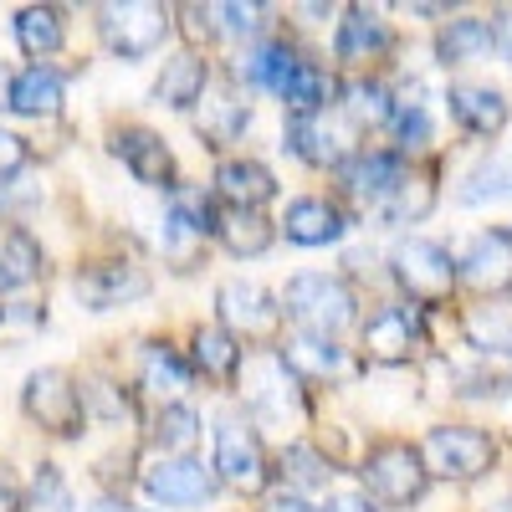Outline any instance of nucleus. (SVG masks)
Here are the masks:
<instances>
[{
  "mask_svg": "<svg viewBox=\"0 0 512 512\" xmlns=\"http://www.w3.org/2000/svg\"><path fill=\"white\" fill-rule=\"evenodd\" d=\"M262 512H318L303 492H272L267 502H262Z\"/></svg>",
  "mask_w": 512,
  "mask_h": 512,
  "instance_id": "44",
  "label": "nucleus"
},
{
  "mask_svg": "<svg viewBox=\"0 0 512 512\" xmlns=\"http://www.w3.org/2000/svg\"><path fill=\"white\" fill-rule=\"evenodd\" d=\"M492 47H497V21H482V16H461V21H451V26L436 36V57H441L446 67L477 62V57H487Z\"/></svg>",
  "mask_w": 512,
  "mask_h": 512,
  "instance_id": "24",
  "label": "nucleus"
},
{
  "mask_svg": "<svg viewBox=\"0 0 512 512\" xmlns=\"http://www.w3.org/2000/svg\"><path fill=\"white\" fill-rule=\"evenodd\" d=\"M139 379H144V390H149V395H180L185 384H190V364H185L175 349L149 344V349H144V369H139Z\"/></svg>",
  "mask_w": 512,
  "mask_h": 512,
  "instance_id": "33",
  "label": "nucleus"
},
{
  "mask_svg": "<svg viewBox=\"0 0 512 512\" xmlns=\"http://www.w3.org/2000/svg\"><path fill=\"white\" fill-rule=\"evenodd\" d=\"M82 405H93V410L108 415V420H128V415H134L128 395L118 390V384H108V379H88V384H82Z\"/></svg>",
  "mask_w": 512,
  "mask_h": 512,
  "instance_id": "39",
  "label": "nucleus"
},
{
  "mask_svg": "<svg viewBox=\"0 0 512 512\" xmlns=\"http://www.w3.org/2000/svg\"><path fill=\"white\" fill-rule=\"evenodd\" d=\"M6 108L21 113V118H52L62 108V72L52 67H21L11 82H6Z\"/></svg>",
  "mask_w": 512,
  "mask_h": 512,
  "instance_id": "21",
  "label": "nucleus"
},
{
  "mask_svg": "<svg viewBox=\"0 0 512 512\" xmlns=\"http://www.w3.org/2000/svg\"><path fill=\"white\" fill-rule=\"evenodd\" d=\"M31 159V149H26V139L21 134H11V128H0V175H16V169Z\"/></svg>",
  "mask_w": 512,
  "mask_h": 512,
  "instance_id": "43",
  "label": "nucleus"
},
{
  "mask_svg": "<svg viewBox=\"0 0 512 512\" xmlns=\"http://www.w3.org/2000/svg\"><path fill=\"white\" fill-rule=\"evenodd\" d=\"M241 390H246V410L272 431H287V425L303 420V379L287 369L282 354H251L241 369Z\"/></svg>",
  "mask_w": 512,
  "mask_h": 512,
  "instance_id": "2",
  "label": "nucleus"
},
{
  "mask_svg": "<svg viewBox=\"0 0 512 512\" xmlns=\"http://www.w3.org/2000/svg\"><path fill=\"white\" fill-rule=\"evenodd\" d=\"M216 472H221V482H231L241 492H262V482H267V451L251 425L236 415L216 420Z\"/></svg>",
  "mask_w": 512,
  "mask_h": 512,
  "instance_id": "9",
  "label": "nucleus"
},
{
  "mask_svg": "<svg viewBox=\"0 0 512 512\" xmlns=\"http://www.w3.org/2000/svg\"><path fill=\"white\" fill-rule=\"evenodd\" d=\"M502 195H512V154L477 164L461 185V205H482V200H502Z\"/></svg>",
  "mask_w": 512,
  "mask_h": 512,
  "instance_id": "36",
  "label": "nucleus"
},
{
  "mask_svg": "<svg viewBox=\"0 0 512 512\" xmlns=\"http://www.w3.org/2000/svg\"><path fill=\"white\" fill-rule=\"evenodd\" d=\"M195 369L205 379H236L241 374V349L226 328H200L195 333Z\"/></svg>",
  "mask_w": 512,
  "mask_h": 512,
  "instance_id": "31",
  "label": "nucleus"
},
{
  "mask_svg": "<svg viewBox=\"0 0 512 512\" xmlns=\"http://www.w3.org/2000/svg\"><path fill=\"white\" fill-rule=\"evenodd\" d=\"M144 492L159 507H205L221 492V477H216V466H205L195 456H164L144 472Z\"/></svg>",
  "mask_w": 512,
  "mask_h": 512,
  "instance_id": "7",
  "label": "nucleus"
},
{
  "mask_svg": "<svg viewBox=\"0 0 512 512\" xmlns=\"http://www.w3.org/2000/svg\"><path fill=\"white\" fill-rule=\"evenodd\" d=\"M282 231H287V241H297V246H333L338 236L349 231V221H344V210H338L333 200L303 195V200L287 205Z\"/></svg>",
  "mask_w": 512,
  "mask_h": 512,
  "instance_id": "16",
  "label": "nucleus"
},
{
  "mask_svg": "<svg viewBox=\"0 0 512 512\" xmlns=\"http://www.w3.org/2000/svg\"><path fill=\"white\" fill-rule=\"evenodd\" d=\"M354 139H359V128L333 103L323 113H313V118H292L287 123V149L297 159H308V164H344V159H354Z\"/></svg>",
  "mask_w": 512,
  "mask_h": 512,
  "instance_id": "8",
  "label": "nucleus"
},
{
  "mask_svg": "<svg viewBox=\"0 0 512 512\" xmlns=\"http://www.w3.org/2000/svg\"><path fill=\"white\" fill-rule=\"evenodd\" d=\"M497 47H502V52H507V62H512V21H502V26H497Z\"/></svg>",
  "mask_w": 512,
  "mask_h": 512,
  "instance_id": "48",
  "label": "nucleus"
},
{
  "mask_svg": "<svg viewBox=\"0 0 512 512\" xmlns=\"http://www.w3.org/2000/svg\"><path fill=\"white\" fill-rule=\"evenodd\" d=\"M338 113H344L354 128H379V123H390L395 118V103H390V88L384 82H374V77H354L344 93H338V103H333Z\"/></svg>",
  "mask_w": 512,
  "mask_h": 512,
  "instance_id": "26",
  "label": "nucleus"
},
{
  "mask_svg": "<svg viewBox=\"0 0 512 512\" xmlns=\"http://www.w3.org/2000/svg\"><path fill=\"white\" fill-rule=\"evenodd\" d=\"M446 103H451V118L477 139L502 134V123H507V98L497 88H482V82H456Z\"/></svg>",
  "mask_w": 512,
  "mask_h": 512,
  "instance_id": "20",
  "label": "nucleus"
},
{
  "mask_svg": "<svg viewBox=\"0 0 512 512\" xmlns=\"http://www.w3.org/2000/svg\"><path fill=\"white\" fill-rule=\"evenodd\" d=\"M328 98H333L328 72H323V67H313V62H297V72L282 82V103H287V113H292V118H313V113H323V108H328Z\"/></svg>",
  "mask_w": 512,
  "mask_h": 512,
  "instance_id": "29",
  "label": "nucleus"
},
{
  "mask_svg": "<svg viewBox=\"0 0 512 512\" xmlns=\"http://www.w3.org/2000/svg\"><path fill=\"white\" fill-rule=\"evenodd\" d=\"M41 272H47L41 246L21 226H0V292L6 287H31Z\"/></svg>",
  "mask_w": 512,
  "mask_h": 512,
  "instance_id": "25",
  "label": "nucleus"
},
{
  "mask_svg": "<svg viewBox=\"0 0 512 512\" xmlns=\"http://www.w3.org/2000/svg\"><path fill=\"white\" fill-rule=\"evenodd\" d=\"M88 512H144V507H134V502H123V497H98Z\"/></svg>",
  "mask_w": 512,
  "mask_h": 512,
  "instance_id": "46",
  "label": "nucleus"
},
{
  "mask_svg": "<svg viewBox=\"0 0 512 512\" xmlns=\"http://www.w3.org/2000/svg\"><path fill=\"white\" fill-rule=\"evenodd\" d=\"M200 436V415L190 410V405H180V400H169L159 415H154V431H149V441L169 456V451H175V456H185V446Z\"/></svg>",
  "mask_w": 512,
  "mask_h": 512,
  "instance_id": "34",
  "label": "nucleus"
},
{
  "mask_svg": "<svg viewBox=\"0 0 512 512\" xmlns=\"http://www.w3.org/2000/svg\"><path fill=\"white\" fill-rule=\"evenodd\" d=\"M390 267L395 277L405 282L410 297H425V303H436V297H446L456 287V262H451V251L441 241H400L395 256H390Z\"/></svg>",
  "mask_w": 512,
  "mask_h": 512,
  "instance_id": "10",
  "label": "nucleus"
},
{
  "mask_svg": "<svg viewBox=\"0 0 512 512\" xmlns=\"http://www.w3.org/2000/svg\"><path fill=\"white\" fill-rule=\"evenodd\" d=\"M466 333H472L477 349L512 354V308H477L472 318H466Z\"/></svg>",
  "mask_w": 512,
  "mask_h": 512,
  "instance_id": "37",
  "label": "nucleus"
},
{
  "mask_svg": "<svg viewBox=\"0 0 512 512\" xmlns=\"http://www.w3.org/2000/svg\"><path fill=\"white\" fill-rule=\"evenodd\" d=\"M113 154L123 159V169L139 185L175 190V154H169V144L154 134V128H123V134L113 139Z\"/></svg>",
  "mask_w": 512,
  "mask_h": 512,
  "instance_id": "14",
  "label": "nucleus"
},
{
  "mask_svg": "<svg viewBox=\"0 0 512 512\" xmlns=\"http://www.w3.org/2000/svg\"><path fill=\"white\" fill-rule=\"evenodd\" d=\"M359 477H364V492L384 507H410L425 497V487H431V472H425V456L405 441H384L364 456L359 466Z\"/></svg>",
  "mask_w": 512,
  "mask_h": 512,
  "instance_id": "3",
  "label": "nucleus"
},
{
  "mask_svg": "<svg viewBox=\"0 0 512 512\" xmlns=\"http://www.w3.org/2000/svg\"><path fill=\"white\" fill-rule=\"evenodd\" d=\"M461 282L477 287V292H507L512 287V231H482L466 256L456 262Z\"/></svg>",
  "mask_w": 512,
  "mask_h": 512,
  "instance_id": "15",
  "label": "nucleus"
},
{
  "mask_svg": "<svg viewBox=\"0 0 512 512\" xmlns=\"http://www.w3.org/2000/svg\"><path fill=\"white\" fill-rule=\"evenodd\" d=\"M297 72V57H292V47L287 41H267V47H256L246 62H241V77L251 82V88H272V93H282V82Z\"/></svg>",
  "mask_w": 512,
  "mask_h": 512,
  "instance_id": "32",
  "label": "nucleus"
},
{
  "mask_svg": "<svg viewBox=\"0 0 512 512\" xmlns=\"http://www.w3.org/2000/svg\"><path fill=\"white\" fill-rule=\"evenodd\" d=\"M98 26H103V41L123 62H139V57H154L164 47L169 11L154 6V0H123V6H103L98 11Z\"/></svg>",
  "mask_w": 512,
  "mask_h": 512,
  "instance_id": "5",
  "label": "nucleus"
},
{
  "mask_svg": "<svg viewBox=\"0 0 512 512\" xmlns=\"http://www.w3.org/2000/svg\"><path fill=\"white\" fill-rule=\"evenodd\" d=\"M216 236L231 256H262L272 246V221L262 216V210H221Z\"/></svg>",
  "mask_w": 512,
  "mask_h": 512,
  "instance_id": "27",
  "label": "nucleus"
},
{
  "mask_svg": "<svg viewBox=\"0 0 512 512\" xmlns=\"http://www.w3.org/2000/svg\"><path fill=\"white\" fill-rule=\"evenodd\" d=\"M200 251H205V226L190 216V210L169 205V216H164V256H169L180 272H190V267L200 262Z\"/></svg>",
  "mask_w": 512,
  "mask_h": 512,
  "instance_id": "30",
  "label": "nucleus"
},
{
  "mask_svg": "<svg viewBox=\"0 0 512 512\" xmlns=\"http://www.w3.org/2000/svg\"><path fill=\"white\" fill-rule=\"evenodd\" d=\"M36 502L52 507V512H67V487L57 477V466H41V472H36Z\"/></svg>",
  "mask_w": 512,
  "mask_h": 512,
  "instance_id": "41",
  "label": "nucleus"
},
{
  "mask_svg": "<svg viewBox=\"0 0 512 512\" xmlns=\"http://www.w3.org/2000/svg\"><path fill=\"white\" fill-rule=\"evenodd\" d=\"M282 359H287V369L303 379V374H338L344 369V354H338L328 338H292V344H282Z\"/></svg>",
  "mask_w": 512,
  "mask_h": 512,
  "instance_id": "35",
  "label": "nucleus"
},
{
  "mask_svg": "<svg viewBox=\"0 0 512 512\" xmlns=\"http://www.w3.org/2000/svg\"><path fill=\"white\" fill-rule=\"evenodd\" d=\"M216 308H221V328L231 338H272L282 328V308H277V297L267 287H256V282H221L216 292Z\"/></svg>",
  "mask_w": 512,
  "mask_h": 512,
  "instance_id": "11",
  "label": "nucleus"
},
{
  "mask_svg": "<svg viewBox=\"0 0 512 512\" xmlns=\"http://www.w3.org/2000/svg\"><path fill=\"white\" fill-rule=\"evenodd\" d=\"M425 461H431L441 477L472 482V477L492 472L497 446H492L487 431H477V425H436V431L425 436Z\"/></svg>",
  "mask_w": 512,
  "mask_h": 512,
  "instance_id": "6",
  "label": "nucleus"
},
{
  "mask_svg": "<svg viewBox=\"0 0 512 512\" xmlns=\"http://www.w3.org/2000/svg\"><path fill=\"white\" fill-rule=\"evenodd\" d=\"M246 123H251V108L231 93V88H205V98L195 103V128H200V139L210 149H226L246 134Z\"/></svg>",
  "mask_w": 512,
  "mask_h": 512,
  "instance_id": "17",
  "label": "nucleus"
},
{
  "mask_svg": "<svg viewBox=\"0 0 512 512\" xmlns=\"http://www.w3.org/2000/svg\"><path fill=\"white\" fill-rule=\"evenodd\" d=\"M216 16H226V31H236V36H251V31H262V16H267V6H216Z\"/></svg>",
  "mask_w": 512,
  "mask_h": 512,
  "instance_id": "42",
  "label": "nucleus"
},
{
  "mask_svg": "<svg viewBox=\"0 0 512 512\" xmlns=\"http://www.w3.org/2000/svg\"><path fill=\"white\" fill-rule=\"evenodd\" d=\"M395 128H400V144L405 149H425V144H431V118H425L420 103H405L395 113Z\"/></svg>",
  "mask_w": 512,
  "mask_h": 512,
  "instance_id": "40",
  "label": "nucleus"
},
{
  "mask_svg": "<svg viewBox=\"0 0 512 512\" xmlns=\"http://www.w3.org/2000/svg\"><path fill=\"white\" fill-rule=\"evenodd\" d=\"M282 477H292L297 487H328V477H333V461L323 456V451H313V446H287L282 451Z\"/></svg>",
  "mask_w": 512,
  "mask_h": 512,
  "instance_id": "38",
  "label": "nucleus"
},
{
  "mask_svg": "<svg viewBox=\"0 0 512 512\" xmlns=\"http://www.w3.org/2000/svg\"><path fill=\"white\" fill-rule=\"evenodd\" d=\"M72 292L88 313H113L123 303H139V297L149 292V277L134 262H93V267L77 272Z\"/></svg>",
  "mask_w": 512,
  "mask_h": 512,
  "instance_id": "12",
  "label": "nucleus"
},
{
  "mask_svg": "<svg viewBox=\"0 0 512 512\" xmlns=\"http://www.w3.org/2000/svg\"><path fill=\"white\" fill-rule=\"evenodd\" d=\"M384 47H390V26H384L374 11H364V6H354L344 21H338V36H333V52H338V62H374Z\"/></svg>",
  "mask_w": 512,
  "mask_h": 512,
  "instance_id": "23",
  "label": "nucleus"
},
{
  "mask_svg": "<svg viewBox=\"0 0 512 512\" xmlns=\"http://www.w3.org/2000/svg\"><path fill=\"white\" fill-rule=\"evenodd\" d=\"M282 308L308 338H328L333 344L354 323V292H349V282H338L328 272H297L282 292Z\"/></svg>",
  "mask_w": 512,
  "mask_h": 512,
  "instance_id": "1",
  "label": "nucleus"
},
{
  "mask_svg": "<svg viewBox=\"0 0 512 512\" xmlns=\"http://www.w3.org/2000/svg\"><path fill=\"white\" fill-rule=\"evenodd\" d=\"M216 195L231 205V210H262L272 195H277V180L267 164L256 159H221L216 169Z\"/></svg>",
  "mask_w": 512,
  "mask_h": 512,
  "instance_id": "18",
  "label": "nucleus"
},
{
  "mask_svg": "<svg viewBox=\"0 0 512 512\" xmlns=\"http://www.w3.org/2000/svg\"><path fill=\"white\" fill-rule=\"evenodd\" d=\"M0 512H21V497H16V487L0 477Z\"/></svg>",
  "mask_w": 512,
  "mask_h": 512,
  "instance_id": "47",
  "label": "nucleus"
},
{
  "mask_svg": "<svg viewBox=\"0 0 512 512\" xmlns=\"http://www.w3.org/2000/svg\"><path fill=\"white\" fill-rule=\"evenodd\" d=\"M21 405L26 415L41 425V431H52L62 441L82 436V420H88V405H82V384L67 374V369H36L21 390Z\"/></svg>",
  "mask_w": 512,
  "mask_h": 512,
  "instance_id": "4",
  "label": "nucleus"
},
{
  "mask_svg": "<svg viewBox=\"0 0 512 512\" xmlns=\"http://www.w3.org/2000/svg\"><path fill=\"white\" fill-rule=\"evenodd\" d=\"M205 88H210L205 57L180 52V57L164 62V72H159V82H154V103H164V108H195V103L205 98Z\"/></svg>",
  "mask_w": 512,
  "mask_h": 512,
  "instance_id": "22",
  "label": "nucleus"
},
{
  "mask_svg": "<svg viewBox=\"0 0 512 512\" xmlns=\"http://www.w3.org/2000/svg\"><path fill=\"white\" fill-rule=\"evenodd\" d=\"M338 175H344V190H349V195H359V200H384V195H395V190H400V180H405V159L374 149V154H354V159H344V164H338Z\"/></svg>",
  "mask_w": 512,
  "mask_h": 512,
  "instance_id": "19",
  "label": "nucleus"
},
{
  "mask_svg": "<svg viewBox=\"0 0 512 512\" xmlns=\"http://www.w3.org/2000/svg\"><path fill=\"white\" fill-rule=\"evenodd\" d=\"M420 313L415 308H379L369 323H364V359L369 364H410L415 349H420Z\"/></svg>",
  "mask_w": 512,
  "mask_h": 512,
  "instance_id": "13",
  "label": "nucleus"
},
{
  "mask_svg": "<svg viewBox=\"0 0 512 512\" xmlns=\"http://www.w3.org/2000/svg\"><path fill=\"white\" fill-rule=\"evenodd\" d=\"M62 36H67V26H62L57 6H26L16 16V41H21L26 57H52L62 47Z\"/></svg>",
  "mask_w": 512,
  "mask_h": 512,
  "instance_id": "28",
  "label": "nucleus"
},
{
  "mask_svg": "<svg viewBox=\"0 0 512 512\" xmlns=\"http://www.w3.org/2000/svg\"><path fill=\"white\" fill-rule=\"evenodd\" d=\"M318 512H374V502L364 492H333L328 507H318Z\"/></svg>",
  "mask_w": 512,
  "mask_h": 512,
  "instance_id": "45",
  "label": "nucleus"
}]
</instances>
